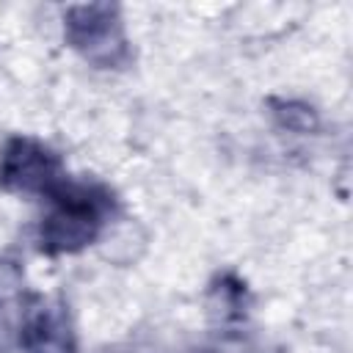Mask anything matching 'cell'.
<instances>
[{"label": "cell", "mask_w": 353, "mask_h": 353, "mask_svg": "<svg viewBox=\"0 0 353 353\" xmlns=\"http://www.w3.org/2000/svg\"><path fill=\"white\" fill-rule=\"evenodd\" d=\"M22 290V276L11 262L0 259V306L8 303L11 298H17V292Z\"/></svg>", "instance_id": "277c9868"}, {"label": "cell", "mask_w": 353, "mask_h": 353, "mask_svg": "<svg viewBox=\"0 0 353 353\" xmlns=\"http://www.w3.org/2000/svg\"><path fill=\"white\" fill-rule=\"evenodd\" d=\"M55 157L33 141H11L0 160V182L17 190H44L55 182Z\"/></svg>", "instance_id": "7a4b0ae2"}, {"label": "cell", "mask_w": 353, "mask_h": 353, "mask_svg": "<svg viewBox=\"0 0 353 353\" xmlns=\"http://www.w3.org/2000/svg\"><path fill=\"white\" fill-rule=\"evenodd\" d=\"M97 223V201L88 193H66L58 199V207L44 221L41 237L50 251H72L94 237Z\"/></svg>", "instance_id": "6da1fadb"}, {"label": "cell", "mask_w": 353, "mask_h": 353, "mask_svg": "<svg viewBox=\"0 0 353 353\" xmlns=\"http://www.w3.org/2000/svg\"><path fill=\"white\" fill-rule=\"evenodd\" d=\"M25 345L30 353H66L69 350V328L66 323L52 314L41 312L25 328Z\"/></svg>", "instance_id": "3957f363"}]
</instances>
